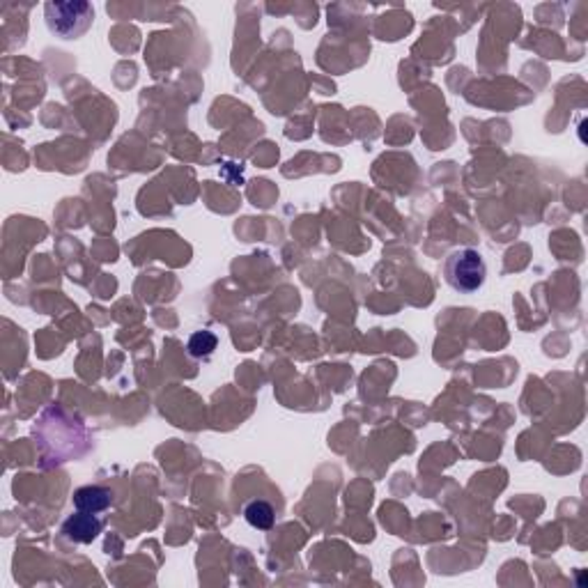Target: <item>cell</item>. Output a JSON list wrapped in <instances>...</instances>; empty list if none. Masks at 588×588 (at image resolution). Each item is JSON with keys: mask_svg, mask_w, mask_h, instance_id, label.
Masks as SVG:
<instances>
[{"mask_svg": "<svg viewBox=\"0 0 588 588\" xmlns=\"http://www.w3.org/2000/svg\"><path fill=\"white\" fill-rule=\"evenodd\" d=\"M218 338L212 334V331H196V334L189 338V354L193 359H209L217 350Z\"/></svg>", "mask_w": 588, "mask_h": 588, "instance_id": "obj_6", "label": "cell"}, {"mask_svg": "<svg viewBox=\"0 0 588 588\" xmlns=\"http://www.w3.org/2000/svg\"><path fill=\"white\" fill-rule=\"evenodd\" d=\"M446 283L460 294H473L488 281V267L476 249H456L444 260Z\"/></svg>", "mask_w": 588, "mask_h": 588, "instance_id": "obj_1", "label": "cell"}, {"mask_svg": "<svg viewBox=\"0 0 588 588\" xmlns=\"http://www.w3.org/2000/svg\"><path fill=\"white\" fill-rule=\"evenodd\" d=\"M101 531H104V520H99L92 513H83V510H76L63 522L64 538L69 542H79V545H90L92 541L99 538Z\"/></svg>", "mask_w": 588, "mask_h": 588, "instance_id": "obj_3", "label": "cell"}, {"mask_svg": "<svg viewBox=\"0 0 588 588\" xmlns=\"http://www.w3.org/2000/svg\"><path fill=\"white\" fill-rule=\"evenodd\" d=\"M72 501H74L76 510L99 515L111 508L113 492L107 488H101V485H83V488L76 490Z\"/></svg>", "mask_w": 588, "mask_h": 588, "instance_id": "obj_4", "label": "cell"}, {"mask_svg": "<svg viewBox=\"0 0 588 588\" xmlns=\"http://www.w3.org/2000/svg\"><path fill=\"white\" fill-rule=\"evenodd\" d=\"M244 520L253 529L269 531L276 522V510L265 499H251L249 504L244 506Z\"/></svg>", "mask_w": 588, "mask_h": 588, "instance_id": "obj_5", "label": "cell"}, {"mask_svg": "<svg viewBox=\"0 0 588 588\" xmlns=\"http://www.w3.org/2000/svg\"><path fill=\"white\" fill-rule=\"evenodd\" d=\"M48 30L60 39H76L90 30L95 10L90 3H47L44 7Z\"/></svg>", "mask_w": 588, "mask_h": 588, "instance_id": "obj_2", "label": "cell"}]
</instances>
